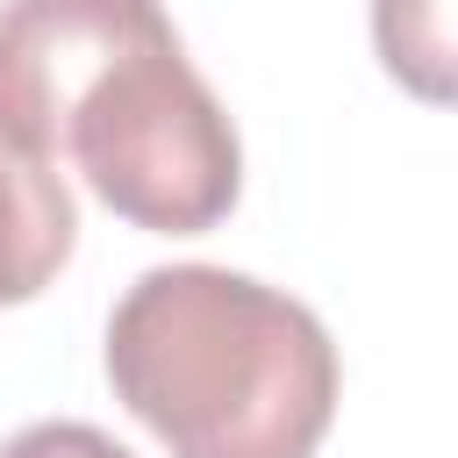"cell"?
I'll return each instance as SVG.
<instances>
[{"mask_svg": "<svg viewBox=\"0 0 458 458\" xmlns=\"http://www.w3.org/2000/svg\"><path fill=\"white\" fill-rule=\"evenodd\" d=\"M107 386L172 458H315L344 372L308 301L229 265H150L107 315Z\"/></svg>", "mask_w": 458, "mask_h": 458, "instance_id": "obj_1", "label": "cell"}, {"mask_svg": "<svg viewBox=\"0 0 458 458\" xmlns=\"http://www.w3.org/2000/svg\"><path fill=\"white\" fill-rule=\"evenodd\" d=\"M57 157L136 229L200 236L243 193V143L215 86L186 64L179 29L114 57L64 114Z\"/></svg>", "mask_w": 458, "mask_h": 458, "instance_id": "obj_2", "label": "cell"}, {"mask_svg": "<svg viewBox=\"0 0 458 458\" xmlns=\"http://www.w3.org/2000/svg\"><path fill=\"white\" fill-rule=\"evenodd\" d=\"M165 29L172 14L157 0H7L0 7V150L57 165L64 114L79 107V93L114 57H129Z\"/></svg>", "mask_w": 458, "mask_h": 458, "instance_id": "obj_3", "label": "cell"}, {"mask_svg": "<svg viewBox=\"0 0 458 458\" xmlns=\"http://www.w3.org/2000/svg\"><path fill=\"white\" fill-rule=\"evenodd\" d=\"M79 243V208L57 165L0 150V308L36 301Z\"/></svg>", "mask_w": 458, "mask_h": 458, "instance_id": "obj_4", "label": "cell"}, {"mask_svg": "<svg viewBox=\"0 0 458 458\" xmlns=\"http://www.w3.org/2000/svg\"><path fill=\"white\" fill-rule=\"evenodd\" d=\"M372 43L379 64L429 107L458 93V29L451 0H372Z\"/></svg>", "mask_w": 458, "mask_h": 458, "instance_id": "obj_5", "label": "cell"}, {"mask_svg": "<svg viewBox=\"0 0 458 458\" xmlns=\"http://www.w3.org/2000/svg\"><path fill=\"white\" fill-rule=\"evenodd\" d=\"M0 458H136V451L93 422H29L0 444Z\"/></svg>", "mask_w": 458, "mask_h": 458, "instance_id": "obj_6", "label": "cell"}]
</instances>
